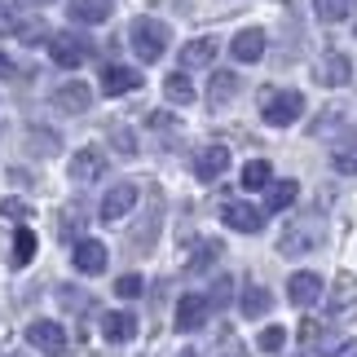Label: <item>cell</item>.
Segmentation results:
<instances>
[{
    "label": "cell",
    "instance_id": "1",
    "mask_svg": "<svg viewBox=\"0 0 357 357\" xmlns=\"http://www.w3.org/2000/svg\"><path fill=\"white\" fill-rule=\"evenodd\" d=\"M132 53L142 62H159L163 58V49H168V40H172V31L163 22H155V18H137L132 22Z\"/></svg>",
    "mask_w": 357,
    "mask_h": 357
},
{
    "label": "cell",
    "instance_id": "2",
    "mask_svg": "<svg viewBox=\"0 0 357 357\" xmlns=\"http://www.w3.org/2000/svg\"><path fill=\"white\" fill-rule=\"evenodd\" d=\"M300 115H305V93L282 89V93H269L265 98V123L269 128H287V123H296Z\"/></svg>",
    "mask_w": 357,
    "mask_h": 357
},
{
    "label": "cell",
    "instance_id": "3",
    "mask_svg": "<svg viewBox=\"0 0 357 357\" xmlns=\"http://www.w3.org/2000/svg\"><path fill=\"white\" fill-rule=\"evenodd\" d=\"M89 53H93V45H89L79 31H58V36H49V58L58 62V66H84Z\"/></svg>",
    "mask_w": 357,
    "mask_h": 357
},
{
    "label": "cell",
    "instance_id": "4",
    "mask_svg": "<svg viewBox=\"0 0 357 357\" xmlns=\"http://www.w3.org/2000/svg\"><path fill=\"white\" fill-rule=\"evenodd\" d=\"M26 344L40 349V353H49V357H58V353H66V331H62L58 322L40 318V322L26 326Z\"/></svg>",
    "mask_w": 357,
    "mask_h": 357
},
{
    "label": "cell",
    "instance_id": "5",
    "mask_svg": "<svg viewBox=\"0 0 357 357\" xmlns=\"http://www.w3.org/2000/svg\"><path fill=\"white\" fill-rule=\"evenodd\" d=\"M287 300H291L296 309L318 305V300H322V273H313V269L291 273V282H287Z\"/></svg>",
    "mask_w": 357,
    "mask_h": 357
},
{
    "label": "cell",
    "instance_id": "6",
    "mask_svg": "<svg viewBox=\"0 0 357 357\" xmlns=\"http://www.w3.org/2000/svg\"><path fill=\"white\" fill-rule=\"evenodd\" d=\"M132 203H137V185H132V181H119V185L106 190V199H102L98 216H102L106 225H115L119 216H128V212H132Z\"/></svg>",
    "mask_w": 357,
    "mask_h": 357
},
{
    "label": "cell",
    "instance_id": "7",
    "mask_svg": "<svg viewBox=\"0 0 357 357\" xmlns=\"http://www.w3.org/2000/svg\"><path fill=\"white\" fill-rule=\"evenodd\" d=\"M318 243H322V229L309 225V221H300V225H287V229H282L278 252H282V256H305L309 247H318Z\"/></svg>",
    "mask_w": 357,
    "mask_h": 357
},
{
    "label": "cell",
    "instance_id": "8",
    "mask_svg": "<svg viewBox=\"0 0 357 357\" xmlns=\"http://www.w3.org/2000/svg\"><path fill=\"white\" fill-rule=\"evenodd\" d=\"M106 176V155L98 146H84V150H75L71 155V181H102Z\"/></svg>",
    "mask_w": 357,
    "mask_h": 357
},
{
    "label": "cell",
    "instance_id": "9",
    "mask_svg": "<svg viewBox=\"0 0 357 357\" xmlns=\"http://www.w3.org/2000/svg\"><path fill=\"white\" fill-rule=\"evenodd\" d=\"M313 75H318V84H326V89H344L349 75H353V62L344 53H322L318 66H313Z\"/></svg>",
    "mask_w": 357,
    "mask_h": 357
},
{
    "label": "cell",
    "instance_id": "10",
    "mask_svg": "<svg viewBox=\"0 0 357 357\" xmlns=\"http://www.w3.org/2000/svg\"><path fill=\"white\" fill-rule=\"evenodd\" d=\"M221 216H225L229 229H238V234H260V225H265V212H260L256 203H225Z\"/></svg>",
    "mask_w": 357,
    "mask_h": 357
},
{
    "label": "cell",
    "instance_id": "11",
    "mask_svg": "<svg viewBox=\"0 0 357 357\" xmlns=\"http://www.w3.org/2000/svg\"><path fill=\"white\" fill-rule=\"evenodd\" d=\"M208 313H212L208 296H181L176 300V331H199L208 322Z\"/></svg>",
    "mask_w": 357,
    "mask_h": 357
},
{
    "label": "cell",
    "instance_id": "12",
    "mask_svg": "<svg viewBox=\"0 0 357 357\" xmlns=\"http://www.w3.org/2000/svg\"><path fill=\"white\" fill-rule=\"evenodd\" d=\"M89 102H93V93L89 84H79V79H66V84L53 89V106L66 115H79V111H89Z\"/></svg>",
    "mask_w": 357,
    "mask_h": 357
},
{
    "label": "cell",
    "instance_id": "13",
    "mask_svg": "<svg viewBox=\"0 0 357 357\" xmlns=\"http://www.w3.org/2000/svg\"><path fill=\"white\" fill-rule=\"evenodd\" d=\"M137 89H142V71H132V66H106L102 71L106 98H123V93H137Z\"/></svg>",
    "mask_w": 357,
    "mask_h": 357
},
{
    "label": "cell",
    "instance_id": "14",
    "mask_svg": "<svg viewBox=\"0 0 357 357\" xmlns=\"http://www.w3.org/2000/svg\"><path fill=\"white\" fill-rule=\"evenodd\" d=\"M75 269L84 273V278H98V273H106V247L98 238H79L75 243Z\"/></svg>",
    "mask_w": 357,
    "mask_h": 357
},
{
    "label": "cell",
    "instance_id": "15",
    "mask_svg": "<svg viewBox=\"0 0 357 357\" xmlns=\"http://www.w3.org/2000/svg\"><path fill=\"white\" fill-rule=\"evenodd\" d=\"M225 168H229V150L225 146H203L195 155V176L199 181H216Z\"/></svg>",
    "mask_w": 357,
    "mask_h": 357
},
{
    "label": "cell",
    "instance_id": "16",
    "mask_svg": "<svg viewBox=\"0 0 357 357\" xmlns=\"http://www.w3.org/2000/svg\"><path fill=\"white\" fill-rule=\"evenodd\" d=\"M216 53H221V45H216L212 36H199V40H190V45L181 49V66H185V71L212 66V62H216Z\"/></svg>",
    "mask_w": 357,
    "mask_h": 357
},
{
    "label": "cell",
    "instance_id": "17",
    "mask_svg": "<svg viewBox=\"0 0 357 357\" xmlns=\"http://www.w3.org/2000/svg\"><path fill=\"white\" fill-rule=\"evenodd\" d=\"M229 53H234L238 62H260V58H265V31H260V26H247V31H238L234 45H229Z\"/></svg>",
    "mask_w": 357,
    "mask_h": 357
},
{
    "label": "cell",
    "instance_id": "18",
    "mask_svg": "<svg viewBox=\"0 0 357 357\" xmlns=\"http://www.w3.org/2000/svg\"><path fill=\"white\" fill-rule=\"evenodd\" d=\"M66 13H71V22H79V26H98V22L111 18V0H71Z\"/></svg>",
    "mask_w": 357,
    "mask_h": 357
},
{
    "label": "cell",
    "instance_id": "19",
    "mask_svg": "<svg viewBox=\"0 0 357 357\" xmlns=\"http://www.w3.org/2000/svg\"><path fill=\"white\" fill-rule=\"evenodd\" d=\"M238 309H243V318H265V313L273 309V296H269V287H260V282H247V287H243V300H238Z\"/></svg>",
    "mask_w": 357,
    "mask_h": 357
},
{
    "label": "cell",
    "instance_id": "20",
    "mask_svg": "<svg viewBox=\"0 0 357 357\" xmlns=\"http://www.w3.org/2000/svg\"><path fill=\"white\" fill-rule=\"evenodd\" d=\"M102 335L111 340V344H128V340L137 335V318H132V313H106V318H102Z\"/></svg>",
    "mask_w": 357,
    "mask_h": 357
},
{
    "label": "cell",
    "instance_id": "21",
    "mask_svg": "<svg viewBox=\"0 0 357 357\" xmlns=\"http://www.w3.org/2000/svg\"><path fill=\"white\" fill-rule=\"evenodd\" d=\"M238 84H243V79H238L234 71H216V75H212V84H208V102L216 106V111H221L225 102H234Z\"/></svg>",
    "mask_w": 357,
    "mask_h": 357
},
{
    "label": "cell",
    "instance_id": "22",
    "mask_svg": "<svg viewBox=\"0 0 357 357\" xmlns=\"http://www.w3.org/2000/svg\"><path fill=\"white\" fill-rule=\"evenodd\" d=\"M357 305V273H340L331 287V313H344Z\"/></svg>",
    "mask_w": 357,
    "mask_h": 357
},
{
    "label": "cell",
    "instance_id": "23",
    "mask_svg": "<svg viewBox=\"0 0 357 357\" xmlns=\"http://www.w3.org/2000/svg\"><path fill=\"white\" fill-rule=\"evenodd\" d=\"M221 252H225V247L216 243V238H208V243H199L195 252H190V273H208V269L216 265V260H221Z\"/></svg>",
    "mask_w": 357,
    "mask_h": 357
},
{
    "label": "cell",
    "instance_id": "24",
    "mask_svg": "<svg viewBox=\"0 0 357 357\" xmlns=\"http://www.w3.org/2000/svg\"><path fill=\"white\" fill-rule=\"evenodd\" d=\"M163 93H168V102H176V106H190V102H195V84H190L185 71H172L168 79H163Z\"/></svg>",
    "mask_w": 357,
    "mask_h": 357
},
{
    "label": "cell",
    "instance_id": "25",
    "mask_svg": "<svg viewBox=\"0 0 357 357\" xmlns=\"http://www.w3.org/2000/svg\"><path fill=\"white\" fill-rule=\"evenodd\" d=\"M296 195H300V185H296V181H273V185H269L265 208H269V212H282V208H291V203H296Z\"/></svg>",
    "mask_w": 357,
    "mask_h": 357
},
{
    "label": "cell",
    "instance_id": "26",
    "mask_svg": "<svg viewBox=\"0 0 357 357\" xmlns=\"http://www.w3.org/2000/svg\"><path fill=\"white\" fill-rule=\"evenodd\" d=\"M265 185H273V168L265 159H252L243 168V190H265Z\"/></svg>",
    "mask_w": 357,
    "mask_h": 357
},
{
    "label": "cell",
    "instance_id": "27",
    "mask_svg": "<svg viewBox=\"0 0 357 357\" xmlns=\"http://www.w3.org/2000/svg\"><path fill=\"white\" fill-rule=\"evenodd\" d=\"M331 163H335V172H344V176H357V137H349V142H340V146H335Z\"/></svg>",
    "mask_w": 357,
    "mask_h": 357
},
{
    "label": "cell",
    "instance_id": "28",
    "mask_svg": "<svg viewBox=\"0 0 357 357\" xmlns=\"http://www.w3.org/2000/svg\"><path fill=\"white\" fill-rule=\"evenodd\" d=\"M313 13H318L322 22H344L353 13V0H313Z\"/></svg>",
    "mask_w": 357,
    "mask_h": 357
},
{
    "label": "cell",
    "instance_id": "29",
    "mask_svg": "<svg viewBox=\"0 0 357 357\" xmlns=\"http://www.w3.org/2000/svg\"><path fill=\"white\" fill-rule=\"evenodd\" d=\"M31 256H36V234H31V229H18V234H13V265H31Z\"/></svg>",
    "mask_w": 357,
    "mask_h": 357
},
{
    "label": "cell",
    "instance_id": "30",
    "mask_svg": "<svg viewBox=\"0 0 357 357\" xmlns=\"http://www.w3.org/2000/svg\"><path fill=\"white\" fill-rule=\"evenodd\" d=\"M229 296H234V278L225 273V278H216L212 296H208V305H212V309H225V305H229Z\"/></svg>",
    "mask_w": 357,
    "mask_h": 357
},
{
    "label": "cell",
    "instance_id": "31",
    "mask_svg": "<svg viewBox=\"0 0 357 357\" xmlns=\"http://www.w3.org/2000/svg\"><path fill=\"white\" fill-rule=\"evenodd\" d=\"M287 344V331H282V326H265V331H260V349H265V353H278Z\"/></svg>",
    "mask_w": 357,
    "mask_h": 357
},
{
    "label": "cell",
    "instance_id": "32",
    "mask_svg": "<svg viewBox=\"0 0 357 357\" xmlns=\"http://www.w3.org/2000/svg\"><path fill=\"white\" fill-rule=\"evenodd\" d=\"M142 278H137V273H123V278L115 282V296H123V300H137V296H142Z\"/></svg>",
    "mask_w": 357,
    "mask_h": 357
},
{
    "label": "cell",
    "instance_id": "33",
    "mask_svg": "<svg viewBox=\"0 0 357 357\" xmlns=\"http://www.w3.org/2000/svg\"><path fill=\"white\" fill-rule=\"evenodd\" d=\"M62 238H79V208L75 203L62 212Z\"/></svg>",
    "mask_w": 357,
    "mask_h": 357
},
{
    "label": "cell",
    "instance_id": "34",
    "mask_svg": "<svg viewBox=\"0 0 357 357\" xmlns=\"http://www.w3.org/2000/svg\"><path fill=\"white\" fill-rule=\"evenodd\" d=\"M111 142L123 150V155H137V142H132V132H128V128H119V123L111 128Z\"/></svg>",
    "mask_w": 357,
    "mask_h": 357
},
{
    "label": "cell",
    "instance_id": "35",
    "mask_svg": "<svg viewBox=\"0 0 357 357\" xmlns=\"http://www.w3.org/2000/svg\"><path fill=\"white\" fill-rule=\"evenodd\" d=\"M18 40H26V45H36V40H45V26L40 22H18V31H13Z\"/></svg>",
    "mask_w": 357,
    "mask_h": 357
},
{
    "label": "cell",
    "instance_id": "36",
    "mask_svg": "<svg viewBox=\"0 0 357 357\" xmlns=\"http://www.w3.org/2000/svg\"><path fill=\"white\" fill-rule=\"evenodd\" d=\"M300 340H305V344H318V340H322V322L305 318V322H300Z\"/></svg>",
    "mask_w": 357,
    "mask_h": 357
},
{
    "label": "cell",
    "instance_id": "37",
    "mask_svg": "<svg viewBox=\"0 0 357 357\" xmlns=\"http://www.w3.org/2000/svg\"><path fill=\"white\" fill-rule=\"evenodd\" d=\"M0 212H5L9 221H22V216H26V203L22 199H5V203H0Z\"/></svg>",
    "mask_w": 357,
    "mask_h": 357
},
{
    "label": "cell",
    "instance_id": "38",
    "mask_svg": "<svg viewBox=\"0 0 357 357\" xmlns=\"http://www.w3.org/2000/svg\"><path fill=\"white\" fill-rule=\"evenodd\" d=\"M326 357H357V340H340L335 349H326Z\"/></svg>",
    "mask_w": 357,
    "mask_h": 357
},
{
    "label": "cell",
    "instance_id": "39",
    "mask_svg": "<svg viewBox=\"0 0 357 357\" xmlns=\"http://www.w3.org/2000/svg\"><path fill=\"white\" fill-rule=\"evenodd\" d=\"M13 31H18V13H13V18H9V13L0 9V36H13Z\"/></svg>",
    "mask_w": 357,
    "mask_h": 357
},
{
    "label": "cell",
    "instance_id": "40",
    "mask_svg": "<svg viewBox=\"0 0 357 357\" xmlns=\"http://www.w3.org/2000/svg\"><path fill=\"white\" fill-rule=\"evenodd\" d=\"M9 75H13V62L5 58V53H0V79H9Z\"/></svg>",
    "mask_w": 357,
    "mask_h": 357
},
{
    "label": "cell",
    "instance_id": "41",
    "mask_svg": "<svg viewBox=\"0 0 357 357\" xmlns=\"http://www.w3.org/2000/svg\"><path fill=\"white\" fill-rule=\"evenodd\" d=\"M22 9H40V5H53V0H18Z\"/></svg>",
    "mask_w": 357,
    "mask_h": 357
},
{
    "label": "cell",
    "instance_id": "42",
    "mask_svg": "<svg viewBox=\"0 0 357 357\" xmlns=\"http://www.w3.org/2000/svg\"><path fill=\"white\" fill-rule=\"evenodd\" d=\"M176 357H195V353H176Z\"/></svg>",
    "mask_w": 357,
    "mask_h": 357
}]
</instances>
